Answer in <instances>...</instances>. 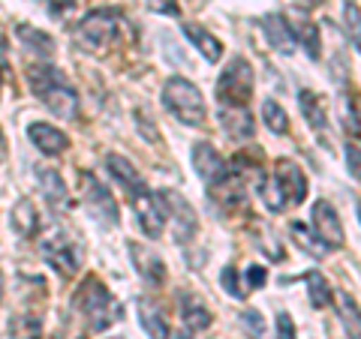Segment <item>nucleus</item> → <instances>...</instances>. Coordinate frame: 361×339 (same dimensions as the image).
Returning <instances> with one entry per match:
<instances>
[{"label": "nucleus", "mask_w": 361, "mask_h": 339, "mask_svg": "<svg viewBox=\"0 0 361 339\" xmlns=\"http://www.w3.org/2000/svg\"><path fill=\"white\" fill-rule=\"evenodd\" d=\"M241 321H244V327H247L250 333H256V336L265 333V321H262V315H259L256 309H247V312L241 315Z\"/></svg>", "instance_id": "36"}, {"label": "nucleus", "mask_w": 361, "mask_h": 339, "mask_svg": "<svg viewBox=\"0 0 361 339\" xmlns=\"http://www.w3.org/2000/svg\"><path fill=\"white\" fill-rule=\"evenodd\" d=\"M358 219H361V201H358Z\"/></svg>", "instance_id": "43"}, {"label": "nucleus", "mask_w": 361, "mask_h": 339, "mask_svg": "<svg viewBox=\"0 0 361 339\" xmlns=\"http://www.w3.org/2000/svg\"><path fill=\"white\" fill-rule=\"evenodd\" d=\"M220 282H223V288L229 291L235 300H244V298H247V291L241 288V279H238V270H235V267H223Z\"/></svg>", "instance_id": "32"}, {"label": "nucleus", "mask_w": 361, "mask_h": 339, "mask_svg": "<svg viewBox=\"0 0 361 339\" xmlns=\"http://www.w3.org/2000/svg\"><path fill=\"white\" fill-rule=\"evenodd\" d=\"M341 115H343V127H346V132H358V115H355V105L349 103V96H343L341 99Z\"/></svg>", "instance_id": "34"}, {"label": "nucleus", "mask_w": 361, "mask_h": 339, "mask_svg": "<svg viewBox=\"0 0 361 339\" xmlns=\"http://www.w3.org/2000/svg\"><path fill=\"white\" fill-rule=\"evenodd\" d=\"M346 165H349V174L361 184V148L358 144H349L346 148Z\"/></svg>", "instance_id": "35"}, {"label": "nucleus", "mask_w": 361, "mask_h": 339, "mask_svg": "<svg viewBox=\"0 0 361 339\" xmlns=\"http://www.w3.org/2000/svg\"><path fill=\"white\" fill-rule=\"evenodd\" d=\"M148 6L154 9V13H160V15H178L180 13L178 0H148Z\"/></svg>", "instance_id": "37"}, {"label": "nucleus", "mask_w": 361, "mask_h": 339, "mask_svg": "<svg viewBox=\"0 0 361 339\" xmlns=\"http://www.w3.org/2000/svg\"><path fill=\"white\" fill-rule=\"evenodd\" d=\"M106 168H109L111 177H115L123 189L133 192V189H142L145 186V180H142L139 172H135V165L130 160H123V156H118V153H109L106 156Z\"/></svg>", "instance_id": "19"}, {"label": "nucleus", "mask_w": 361, "mask_h": 339, "mask_svg": "<svg viewBox=\"0 0 361 339\" xmlns=\"http://www.w3.org/2000/svg\"><path fill=\"white\" fill-rule=\"evenodd\" d=\"M118 33H121V18L111 9H94L78 25V39L94 54H106L118 42Z\"/></svg>", "instance_id": "4"}, {"label": "nucleus", "mask_w": 361, "mask_h": 339, "mask_svg": "<svg viewBox=\"0 0 361 339\" xmlns=\"http://www.w3.org/2000/svg\"><path fill=\"white\" fill-rule=\"evenodd\" d=\"M220 120L223 129L232 135V139H250L253 135V117L247 108H235V105H223L220 108Z\"/></svg>", "instance_id": "18"}, {"label": "nucleus", "mask_w": 361, "mask_h": 339, "mask_svg": "<svg viewBox=\"0 0 361 339\" xmlns=\"http://www.w3.org/2000/svg\"><path fill=\"white\" fill-rule=\"evenodd\" d=\"M135 307H139V321L145 327V333H148L151 339H169V336H172V333H169V321L163 319V312L157 309L151 300L142 298Z\"/></svg>", "instance_id": "20"}, {"label": "nucleus", "mask_w": 361, "mask_h": 339, "mask_svg": "<svg viewBox=\"0 0 361 339\" xmlns=\"http://www.w3.org/2000/svg\"><path fill=\"white\" fill-rule=\"evenodd\" d=\"M27 139L37 144V151L45 153V156H61L66 148H70V139L58 129V127H51V123H30L27 127Z\"/></svg>", "instance_id": "13"}, {"label": "nucleus", "mask_w": 361, "mask_h": 339, "mask_svg": "<svg viewBox=\"0 0 361 339\" xmlns=\"http://www.w3.org/2000/svg\"><path fill=\"white\" fill-rule=\"evenodd\" d=\"M9 225H13V231L21 234V237H33V234H37V207H33L30 198H21L18 205L13 207Z\"/></svg>", "instance_id": "23"}, {"label": "nucleus", "mask_w": 361, "mask_h": 339, "mask_svg": "<svg viewBox=\"0 0 361 339\" xmlns=\"http://www.w3.org/2000/svg\"><path fill=\"white\" fill-rule=\"evenodd\" d=\"M163 105L172 111L180 123H187V127H205V120H208L202 90L193 82H187V78H178V75L169 78L163 87Z\"/></svg>", "instance_id": "2"}, {"label": "nucleus", "mask_w": 361, "mask_h": 339, "mask_svg": "<svg viewBox=\"0 0 361 339\" xmlns=\"http://www.w3.org/2000/svg\"><path fill=\"white\" fill-rule=\"evenodd\" d=\"M178 339H193V336H190V333H180V336H178Z\"/></svg>", "instance_id": "42"}, {"label": "nucleus", "mask_w": 361, "mask_h": 339, "mask_svg": "<svg viewBox=\"0 0 361 339\" xmlns=\"http://www.w3.org/2000/svg\"><path fill=\"white\" fill-rule=\"evenodd\" d=\"M298 105H301L304 120L310 123V129H316L319 135H329V115H325L322 99L316 96L313 90H301V94H298Z\"/></svg>", "instance_id": "17"}, {"label": "nucleus", "mask_w": 361, "mask_h": 339, "mask_svg": "<svg viewBox=\"0 0 361 339\" xmlns=\"http://www.w3.org/2000/svg\"><path fill=\"white\" fill-rule=\"evenodd\" d=\"M193 168L199 172V177L205 180V184H220V180L229 174V165H226V160L217 153V148L208 141H199L193 148Z\"/></svg>", "instance_id": "9"}, {"label": "nucleus", "mask_w": 361, "mask_h": 339, "mask_svg": "<svg viewBox=\"0 0 361 339\" xmlns=\"http://www.w3.org/2000/svg\"><path fill=\"white\" fill-rule=\"evenodd\" d=\"M337 312H341V321L346 327L349 339H361V309L349 298V291H337Z\"/></svg>", "instance_id": "24"}, {"label": "nucleus", "mask_w": 361, "mask_h": 339, "mask_svg": "<svg viewBox=\"0 0 361 339\" xmlns=\"http://www.w3.org/2000/svg\"><path fill=\"white\" fill-rule=\"evenodd\" d=\"M130 252H133V262H135V270H139V276L148 282V286H163V279H166V264H163V258L157 255L151 246H145V243H133Z\"/></svg>", "instance_id": "14"}, {"label": "nucleus", "mask_w": 361, "mask_h": 339, "mask_svg": "<svg viewBox=\"0 0 361 339\" xmlns=\"http://www.w3.org/2000/svg\"><path fill=\"white\" fill-rule=\"evenodd\" d=\"M343 25H346V37L355 45V51L361 54V9L355 0H346L343 4Z\"/></svg>", "instance_id": "29"}, {"label": "nucleus", "mask_w": 361, "mask_h": 339, "mask_svg": "<svg viewBox=\"0 0 361 339\" xmlns=\"http://www.w3.org/2000/svg\"><path fill=\"white\" fill-rule=\"evenodd\" d=\"M0 300H4V274H0Z\"/></svg>", "instance_id": "41"}, {"label": "nucleus", "mask_w": 361, "mask_h": 339, "mask_svg": "<svg viewBox=\"0 0 361 339\" xmlns=\"http://www.w3.org/2000/svg\"><path fill=\"white\" fill-rule=\"evenodd\" d=\"M163 205H166V213H172L175 217V225H178V231H175V237L180 243H187L190 237H193V231H196V213H193V207H190V201L187 198H180L178 192H163Z\"/></svg>", "instance_id": "11"}, {"label": "nucleus", "mask_w": 361, "mask_h": 339, "mask_svg": "<svg viewBox=\"0 0 361 339\" xmlns=\"http://www.w3.org/2000/svg\"><path fill=\"white\" fill-rule=\"evenodd\" d=\"M217 96L223 105L247 108V99L253 96V66L244 58H235L217 78Z\"/></svg>", "instance_id": "5"}, {"label": "nucleus", "mask_w": 361, "mask_h": 339, "mask_svg": "<svg viewBox=\"0 0 361 339\" xmlns=\"http://www.w3.org/2000/svg\"><path fill=\"white\" fill-rule=\"evenodd\" d=\"M130 205H133V213L139 217V225H142L145 234L148 237H160L163 234L169 213H166V205H163L160 196H154L148 186H142V189L130 192Z\"/></svg>", "instance_id": "6"}, {"label": "nucleus", "mask_w": 361, "mask_h": 339, "mask_svg": "<svg viewBox=\"0 0 361 339\" xmlns=\"http://www.w3.org/2000/svg\"><path fill=\"white\" fill-rule=\"evenodd\" d=\"M304 282H307V288H310V303L316 309H322V307H329L331 303V291H329V282H325V276L319 274V270H313V274L304 276Z\"/></svg>", "instance_id": "31"}, {"label": "nucleus", "mask_w": 361, "mask_h": 339, "mask_svg": "<svg viewBox=\"0 0 361 339\" xmlns=\"http://www.w3.org/2000/svg\"><path fill=\"white\" fill-rule=\"evenodd\" d=\"M262 120L268 123L271 132H277V135H286V132H289V117H286V111H283V105H277L274 99H265V103H262Z\"/></svg>", "instance_id": "30"}, {"label": "nucleus", "mask_w": 361, "mask_h": 339, "mask_svg": "<svg viewBox=\"0 0 361 339\" xmlns=\"http://www.w3.org/2000/svg\"><path fill=\"white\" fill-rule=\"evenodd\" d=\"M313 234L319 237V243L325 250H341L346 243L343 222L337 217V210L331 207V201H325V198L313 205Z\"/></svg>", "instance_id": "8"}, {"label": "nucleus", "mask_w": 361, "mask_h": 339, "mask_svg": "<svg viewBox=\"0 0 361 339\" xmlns=\"http://www.w3.org/2000/svg\"><path fill=\"white\" fill-rule=\"evenodd\" d=\"M9 339H42V321L30 312L16 315L9 321Z\"/></svg>", "instance_id": "26"}, {"label": "nucleus", "mask_w": 361, "mask_h": 339, "mask_svg": "<svg viewBox=\"0 0 361 339\" xmlns=\"http://www.w3.org/2000/svg\"><path fill=\"white\" fill-rule=\"evenodd\" d=\"M289 27H292V37H295V42L304 45L307 58H310V60H319V51H322V45H319V27H316L313 21H307V18L292 21Z\"/></svg>", "instance_id": "22"}, {"label": "nucleus", "mask_w": 361, "mask_h": 339, "mask_svg": "<svg viewBox=\"0 0 361 339\" xmlns=\"http://www.w3.org/2000/svg\"><path fill=\"white\" fill-rule=\"evenodd\" d=\"M180 319H184L187 331H205V327H211V312L205 303H199L196 298H184V303H180Z\"/></svg>", "instance_id": "25"}, {"label": "nucleus", "mask_w": 361, "mask_h": 339, "mask_svg": "<svg viewBox=\"0 0 361 339\" xmlns=\"http://www.w3.org/2000/svg\"><path fill=\"white\" fill-rule=\"evenodd\" d=\"M82 186H85V201L97 210V217L115 225L118 222V205H115V198L109 196V189L99 184L94 174H82Z\"/></svg>", "instance_id": "12"}, {"label": "nucleus", "mask_w": 361, "mask_h": 339, "mask_svg": "<svg viewBox=\"0 0 361 339\" xmlns=\"http://www.w3.org/2000/svg\"><path fill=\"white\" fill-rule=\"evenodd\" d=\"M271 174H274L280 189H283L289 205H301V201L307 198V177H304V172L292 160H280Z\"/></svg>", "instance_id": "10"}, {"label": "nucleus", "mask_w": 361, "mask_h": 339, "mask_svg": "<svg viewBox=\"0 0 361 339\" xmlns=\"http://www.w3.org/2000/svg\"><path fill=\"white\" fill-rule=\"evenodd\" d=\"M274 336H277V339H298V333H295V321H292V315H289V312H277Z\"/></svg>", "instance_id": "33"}, {"label": "nucleus", "mask_w": 361, "mask_h": 339, "mask_svg": "<svg viewBox=\"0 0 361 339\" xmlns=\"http://www.w3.org/2000/svg\"><path fill=\"white\" fill-rule=\"evenodd\" d=\"M6 160V141H4V132H0V162Z\"/></svg>", "instance_id": "39"}, {"label": "nucleus", "mask_w": 361, "mask_h": 339, "mask_svg": "<svg viewBox=\"0 0 361 339\" xmlns=\"http://www.w3.org/2000/svg\"><path fill=\"white\" fill-rule=\"evenodd\" d=\"M298 4H301V6H307V9H313V6H319L322 0H298Z\"/></svg>", "instance_id": "40"}, {"label": "nucleus", "mask_w": 361, "mask_h": 339, "mask_svg": "<svg viewBox=\"0 0 361 339\" xmlns=\"http://www.w3.org/2000/svg\"><path fill=\"white\" fill-rule=\"evenodd\" d=\"M18 39L27 45V49H37L42 58H49V54L54 51V39L49 37V33H42V30H33V27H27V25H21L18 30Z\"/></svg>", "instance_id": "27"}, {"label": "nucleus", "mask_w": 361, "mask_h": 339, "mask_svg": "<svg viewBox=\"0 0 361 339\" xmlns=\"http://www.w3.org/2000/svg\"><path fill=\"white\" fill-rule=\"evenodd\" d=\"M30 84L51 115H58L61 120H73L78 115V94L63 82L58 70L37 66V70H30Z\"/></svg>", "instance_id": "1"}, {"label": "nucleus", "mask_w": 361, "mask_h": 339, "mask_svg": "<svg viewBox=\"0 0 361 339\" xmlns=\"http://www.w3.org/2000/svg\"><path fill=\"white\" fill-rule=\"evenodd\" d=\"M184 33H187V39L202 51V58H205L208 63H217L223 58V42L217 37H211L208 30H202L199 25H184Z\"/></svg>", "instance_id": "21"}, {"label": "nucleus", "mask_w": 361, "mask_h": 339, "mask_svg": "<svg viewBox=\"0 0 361 339\" xmlns=\"http://www.w3.org/2000/svg\"><path fill=\"white\" fill-rule=\"evenodd\" d=\"M262 30H265V37L271 42V49H277L280 54L295 51V37H292V27H289V21L283 15H277V13L265 15L262 18Z\"/></svg>", "instance_id": "15"}, {"label": "nucleus", "mask_w": 361, "mask_h": 339, "mask_svg": "<svg viewBox=\"0 0 361 339\" xmlns=\"http://www.w3.org/2000/svg\"><path fill=\"white\" fill-rule=\"evenodd\" d=\"M289 231H292V237H295V241H298V246H301V250L307 252V255H313V258H322L325 252H329V250H325V246L319 243V237H316V234H310V229H307V225H301V222H292V225H289Z\"/></svg>", "instance_id": "28"}, {"label": "nucleus", "mask_w": 361, "mask_h": 339, "mask_svg": "<svg viewBox=\"0 0 361 339\" xmlns=\"http://www.w3.org/2000/svg\"><path fill=\"white\" fill-rule=\"evenodd\" d=\"M39 252L61 276H75L78 274V264H82V250H78V243L70 241L66 234H58V231L49 234L42 241Z\"/></svg>", "instance_id": "7"}, {"label": "nucleus", "mask_w": 361, "mask_h": 339, "mask_svg": "<svg viewBox=\"0 0 361 339\" xmlns=\"http://www.w3.org/2000/svg\"><path fill=\"white\" fill-rule=\"evenodd\" d=\"M247 282H250V288H262L268 282L265 267L262 264H250V267H247Z\"/></svg>", "instance_id": "38"}, {"label": "nucleus", "mask_w": 361, "mask_h": 339, "mask_svg": "<svg viewBox=\"0 0 361 339\" xmlns=\"http://www.w3.org/2000/svg\"><path fill=\"white\" fill-rule=\"evenodd\" d=\"M78 307H82V319L87 321V327L94 333L109 331L111 324L121 319V303L103 288V282L90 276L82 286V295H78Z\"/></svg>", "instance_id": "3"}, {"label": "nucleus", "mask_w": 361, "mask_h": 339, "mask_svg": "<svg viewBox=\"0 0 361 339\" xmlns=\"http://www.w3.org/2000/svg\"><path fill=\"white\" fill-rule=\"evenodd\" d=\"M39 189H42V196L45 201H49V207L51 210H63L66 205H70V196H66V184L61 180V174L54 172V168H39Z\"/></svg>", "instance_id": "16"}]
</instances>
